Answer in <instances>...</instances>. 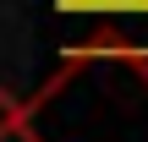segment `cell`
Listing matches in <instances>:
<instances>
[{
	"instance_id": "cell-1",
	"label": "cell",
	"mask_w": 148,
	"mask_h": 142,
	"mask_svg": "<svg viewBox=\"0 0 148 142\" xmlns=\"http://www.w3.org/2000/svg\"><path fill=\"white\" fill-rule=\"evenodd\" d=\"M33 137V109L27 99H16L5 82H0V142H27Z\"/></svg>"
},
{
	"instance_id": "cell-2",
	"label": "cell",
	"mask_w": 148,
	"mask_h": 142,
	"mask_svg": "<svg viewBox=\"0 0 148 142\" xmlns=\"http://www.w3.org/2000/svg\"><path fill=\"white\" fill-rule=\"evenodd\" d=\"M66 16H148V0H55Z\"/></svg>"
},
{
	"instance_id": "cell-3",
	"label": "cell",
	"mask_w": 148,
	"mask_h": 142,
	"mask_svg": "<svg viewBox=\"0 0 148 142\" xmlns=\"http://www.w3.org/2000/svg\"><path fill=\"white\" fill-rule=\"evenodd\" d=\"M27 142H38V137H27Z\"/></svg>"
}]
</instances>
